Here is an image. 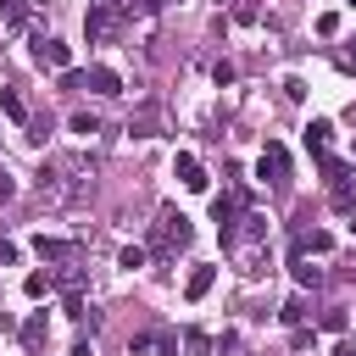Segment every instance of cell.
Segmentation results:
<instances>
[{"label": "cell", "mask_w": 356, "mask_h": 356, "mask_svg": "<svg viewBox=\"0 0 356 356\" xmlns=\"http://www.w3.org/2000/svg\"><path fill=\"white\" fill-rule=\"evenodd\" d=\"M184 245H189V217H184V211H172V206H161L156 234H150V256H178Z\"/></svg>", "instance_id": "1"}, {"label": "cell", "mask_w": 356, "mask_h": 356, "mask_svg": "<svg viewBox=\"0 0 356 356\" xmlns=\"http://www.w3.org/2000/svg\"><path fill=\"white\" fill-rule=\"evenodd\" d=\"M83 33H89V44L117 39V33H122V11H117V6H89V11H83Z\"/></svg>", "instance_id": "2"}, {"label": "cell", "mask_w": 356, "mask_h": 356, "mask_svg": "<svg viewBox=\"0 0 356 356\" xmlns=\"http://www.w3.org/2000/svg\"><path fill=\"white\" fill-rule=\"evenodd\" d=\"M256 172H261L267 184H284V178H289V150H284L278 139H267V150H261V161H256Z\"/></svg>", "instance_id": "3"}, {"label": "cell", "mask_w": 356, "mask_h": 356, "mask_svg": "<svg viewBox=\"0 0 356 356\" xmlns=\"http://www.w3.org/2000/svg\"><path fill=\"white\" fill-rule=\"evenodd\" d=\"M211 222H217L222 245H234V234H239V200H234V195H217V200H211Z\"/></svg>", "instance_id": "4"}, {"label": "cell", "mask_w": 356, "mask_h": 356, "mask_svg": "<svg viewBox=\"0 0 356 356\" xmlns=\"http://www.w3.org/2000/svg\"><path fill=\"white\" fill-rule=\"evenodd\" d=\"M33 61H39V67H56V72H67V67H72V50H67L61 39H44V33H39V39H33Z\"/></svg>", "instance_id": "5"}, {"label": "cell", "mask_w": 356, "mask_h": 356, "mask_svg": "<svg viewBox=\"0 0 356 356\" xmlns=\"http://www.w3.org/2000/svg\"><path fill=\"white\" fill-rule=\"evenodd\" d=\"M172 178H178L184 189H195V195H200V189H206V167H200V156L178 150V156H172Z\"/></svg>", "instance_id": "6"}, {"label": "cell", "mask_w": 356, "mask_h": 356, "mask_svg": "<svg viewBox=\"0 0 356 356\" xmlns=\"http://www.w3.org/2000/svg\"><path fill=\"white\" fill-rule=\"evenodd\" d=\"M72 250H78V245H72V239H44V234H39V239H33V256H39V261H67V256H72Z\"/></svg>", "instance_id": "7"}, {"label": "cell", "mask_w": 356, "mask_h": 356, "mask_svg": "<svg viewBox=\"0 0 356 356\" xmlns=\"http://www.w3.org/2000/svg\"><path fill=\"white\" fill-rule=\"evenodd\" d=\"M211 284H217V267H195V273H189V284H184V300H206V295H211Z\"/></svg>", "instance_id": "8"}, {"label": "cell", "mask_w": 356, "mask_h": 356, "mask_svg": "<svg viewBox=\"0 0 356 356\" xmlns=\"http://www.w3.org/2000/svg\"><path fill=\"white\" fill-rule=\"evenodd\" d=\"M89 89H95V95H122V78H117L111 67L95 61V67H89Z\"/></svg>", "instance_id": "9"}, {"label": "cell", "mask_w": 356, "mask_h": 356, "mask_svg": "<svg viewBox=\"0 0 356 356\" xmlns=\"http://www.w3.org/2000/svg\"><path fill=\"white\" fill-rule=\"evenodd\" d=\"M328 134H334V122H328V117H312V122H306V150L323 156V150H328Z\"/></svg>", "instance_id": "10"}, {"label": "cell", "mask_w": 356, "mask_h": 356, "mask_svg": "<svg viewBox=\"0 0 356 356\" xmlns=\"http://www.w3.org/2000/svg\"><path fill=\"white\" fill-rule=\"evenodd\" d=\"M156 128H161V111H156V106H145L139 117H128V134H139V139H150Z\"/></svg>", "instance_id": "11"}, {"label": "cell", "mask_w": 356, "mask_h": 356, "mask_svg": "<svg viewBox=\"0 0 356 356\" xmlns=\"http://www.w3.org/2000/svg\"><path fill=\"white\" fill-rule=\"evenodd\" d=\"M317 167H323V184H328V189L350 184V167H345V161H334V156H317Z\"/></svg>", "instance_id": "12"}, {"label": "cell", "mask_w": 356, "mask_h": 356, "mask_svg": "<svg viewBox=\"0 0 356 356\" xmlns=\"http://www.w3.org/2000/svg\"><path fill=\"white\" fill-rule=\"evenodd\" d=\"M234 239H245V245H261V239H267V217H261V211H245V228H239Z\"/></svg>", "instance_id": "13"}, {"label": "cell", "mask_w": 356, "mask_h": 356, "mask_svg": "<svg viewBox=\"0 0 356 356\" xmlns=\"http://www.w3.org/2000/svg\"><path fill=\"white\" fill-rule=\"evenodd\" d=\"M0 111H6L11 122H28V100H22L17 89H0Z\"/></svg>", "instance_id": "14"}, {"label": "cell", "mask_w": 356, "mask_h": 356, "mask_svg": "<svg viewBox=\"0 0 356 356\" xmlns=\"http://www.w3.org/2000/svg\"><path fill=\"white\" fill-rule=\"evenodd\" d=\"M289 267H295V284H300V289H317V284H323V267H312L306 256H295Z\"/></svg>", "instance_id": "15"}, {"label": "cell", "mask_w": 356, "mask_h": 356, "mask_svg": "<svg viewBox=\"0 0 356 356\" xmlns=\"http://www.w3.org/2000/svg\"><path fill=\"white\" fill-rule=\"evenodd\" d=\"M300 250H312V256H328V250H334V239H328L323 228H306V234H300Z\"/></svg>", "instance_id": "16"}, {"label": "cell", "mask_w": 356, "mask_h": 356, "mask_svg": "<svg viewBox=\"0 0 356 356\" xmlns=\"http://www.w3.org/2000/svg\"><path fill=\"white\" fill-rule=\"evenodd\" d=\"M67 128L89 139V134H100V117H95V111H72V117H67Z\"/></svg>", "instance_id": "17"}, {"label": "cell", "mask_w": 356, "mask_h": 356, "mask_svg": "<svg viewBox=\"0 0 356 356\" xmlns=\"http://www.w3.org/2000/svg\"><path fill=\"white\" fill-rule=\"evenodd\" d=\"M145 261H150V250H145V245H122V250H117V267H128V273H134V267H145Z\"/></svg>", "instance_id": "18"}, {"label": "cell", "mask_w": 356, "mask_h": 356, "mask_svg": "<svg viewBox=\"0 0 356 356\" xmlns=\"http://www.w3.org/2000/svg\"><path fill=\"white\" fill-rule=\"evenodd\" d=\"M278 317H284V323H306V300H300V295H289V300L278 306Z\"/></svg>", "instance_id": "19"}, {"label": "cell", "mask_w": 356, "mask_h": 356, "mask_svg": "<svg viewBox=\"0 0 356 356\" xmlns=\"http://www.w3.org/2000/svg\"><path fill=\"white\" fill-rule=\"evenodd\" d=\"M184 350H189V356H206V350H211V339H206L200 328H184Z\"/></svg>", "instance_id": "20"}, {"label": "cell", "mask_w": 356, "mask_h": 356, "mask_svg": "<svg viewBox=\"0 0 356 356\" xmlns=\"http://www.w3.org/2000/svg\"><path fill=\"white\" fill-rule=\"evenodd\" d=\"M22 289H28L33 300H44V295H50V273H28V284H22Z\"/></svg>", "instance_id": "21"}, {"label": "cell", "mask_w": 356, "mask_h": 356, "mask_svg": "<svg viewBox=\"0 0 356 356\" xmlns=\"http://www.w3.org/2000/svg\"><path fill=\"white\" fill-rule=\"evenodd\" d=\"M317 328H323V334H345V312H339V306H334V312H323V317H317Z\"/></svg>", "instance_id": "22"}, {"label": "cell", "mask_w": 356, "mask_h": 356, "mask_svg": "<svg viewBox=\"0 0 356 356\" xmlns=\"http://www.w3.org/2000/svg\"><path fill=\"white\" fill-rule=\"evenodd\" d=\"M334 211H345V217L356 211V189H350V184H339V189H334Z\"/></svg>", "instance_id": "23"}, {"label": "cell", "mask_w": 356, "mask_h": 356, "mask_svg": "<svg viewBox=\"0 0 356 356\" xmlns=\"http://www.w3.org/2000/svg\"><path fill=\"white\" fill-rule=\"evenodd\" d=\"M39 339H44V317H28L22 323V345H39Z\"/></svg>", "instance_id": "24"}, {"label": "cell", "mask_w": 356, "mask_h": 356, "mask_svg": "<svg viewBox=\"0 0 356 356\" xmlns=\"http://www.w3.org/2000/svg\"><path fill=\"white\" fill-rule=\"evenodd\" d=\"M317 33H323V39H334V33H339V17H334V11H323V17H317Z\"/></svg>", "instance_id": "25"}, {"label": "cell", "mask_w": 356, "mask_h": 356, "mask_svg": "<svg viewBox=\"0 0 356 356\" xmlns=\"http://www.w3.org/2000/svg\"><path fill=\"white\" fill-rule=\"evenodd\" d=\"M150 345H156V334H134V339H128V350H134V356H145Z\"/></svg>", "instance_id": "26"}, {"label": "cell", "mask_w": 356, "mask_h": 356, "mask_svg": "<svg viewBox=\"0 0 356 356\" xmlns=\"http://www.w3.org/2000/svg\"><path fill=\"white\" fill-rule=\"evenodd\" d=\"M11 261H17V245H6V239H0V267H11Z\"/></svg>", "instance_id": "27"}, {"label": "cell", "mask_w": 356, "mask_h": 356, "mask_svg": "<svg viewBox=\"0 0 356 356\" xmlns=\"http://www.w3.org/2000/svg\"><path fill=\"white\" fill-rule=\"evenodd\" d=\"M72 356H95V345H89V339H78V345H72Z\"/></svg>", "instance_id": "28"}, {"label": "cell", "mask_w": 356, "mask_h": 356, "mask_svg": "<svg viewBox=\"0 0 356 356\" xmlns=\"http://www.w3.org/2000/svg\"><path fill=\"white\" fill-rule=\"evenodd\" d=\"M0 200H11V178L6 172H0Z\"/></svg>", "instance_id": "29"}, {"label": "cell", "mask_w": 356, "mask_h": 356, "mask_svg": "<svg viewBox=\"0 0 356 356\" xmlns=\"http://www.w3.org/2000/svg\"><path fill=\"white\" fill-rule=\"evenodd\" d=\"M334 356H356V345H334Z\"/></svg>", "instance_id": "30"}, {"label": "cell", "mask_w": 356, "mask_h": 356, "mask_svg": "<svg viewBox=\"0 0 356 356\" xmlns=\"http://www.w3.org/2000/svg\"><path fill=\"white\" fill-rule=\"evenodd\" d=\"M89 6H117V0H89Z\"/></svg>", "instance_id": "31"}, {"label": "cell", "mask_w": 356, "mask_h": 356, "mask_svg": "<svg viewBox=\"0 0 356 356\" xmlns=\"http://www.w3.org/2000/svg\"><path fill=\"white\" fill-rule=\"evenodd\" d=\"M217 6H228V0H217Z\"/></svg>", "instance_id": "32"}, {"label": "cell", "mask_w": 356, "mask_h": 356, "mask_svg": "<svg viewBox=\"0 0 356 356\" xmlns=\"http://www.w3.org/2000/svg\"><path fill=\"white\" fill-rule=\"evenodd\" d=\"M350 6H356V0H350Z\"/></svg>", "instance_id": "33"}]
</instances>
